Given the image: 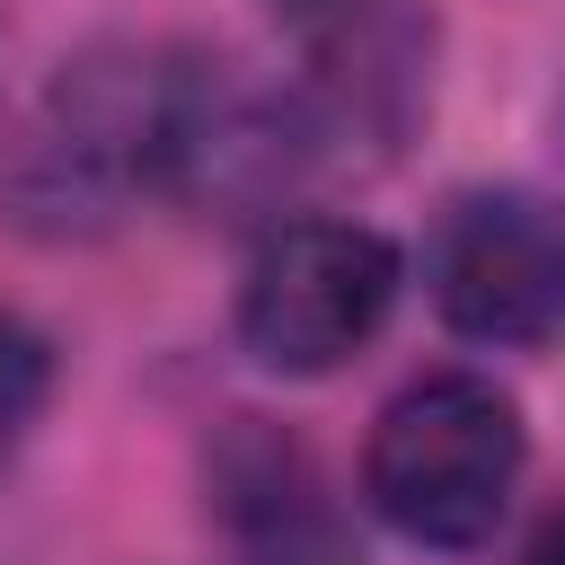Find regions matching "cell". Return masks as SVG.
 Listing matches in <instances>:
<instances>
[{"mask_svg":"<svg viewBox=\"0 0 565 565\" xmlns=\"http://www.w3.org/2000/svg\"><path fill=\"white\" fill-rule=\"evenodd\" d=\"M203 71L212 62L177 53V44H97V53L62 62V79L44 88L26 150L9 168L18 221L106 230L132 194H177Z\"/></svg>","mask_w":565,"mask_h":565,"instance_id":"1","label":"cell"},{"mask_svg":"<svg viewBox=\"0 0 565 565\" xmlns=\"http://www.w3.org/2000/svg\"><path fill=\"white\" fill-rule=\"evenodd\" d=\"M521 459H530L521 406L477 371H433L380 406L362 494L415 547H486L494 521L512 512Z\"/></svg>","mask_w":565,"mask_h":565,"instance_id":"2","label":"cell"},{"mask_svg":"<svg viewBox=\"0 0 565 565\" xmlns=\"http://www.w3.org/2000/svg\"><path fill=\"white\" fill-rule=\"evenodd\" d=\"M397 309V247L362 221H282L238 274V344L282 380L344 371Z\"/></svg>","mask_w":565,"mask_h":565,"instance_id":"3","label":"cell"},{"mask_svg":"<svg viewBox=\"0 0 565 565\" xmlns=\"http://www.w3.org/2000/svg\"><path fill=\"white\" fill-rule=\"evenodd\" d=\"M424 282L468 344H547L565 327V203L539 185H477L433 221Z\"/></svg>","mask_w":565,"mask_h":565,"instance_id":"4","label":"cell"},{"mask_svg":"<svg viewBox=\"0 0 565 565\" xmlns=\"http://www.w3.org/2000/svg\"><path fill=\"white\" fill-rule=\"evenodd\" d=\"M203 503L247 565H353V539L318 459L265 415H230L203 441Z\"/></svg>","mask_w":565,"mask_h":565,"instance_id":"5","label":"cell"},{"mask_svg":"<svg viewBox=\"0 0 565 565\" xmlns=\"http://www.w3.org/2000/svg\"><path fill=\"white\" fill-rule=\"evenodd\" d=\"M44 397H53V353H44V335H35L18 309H0V459L35 433Z\"/></svg>","mask_w":565,"mask_h":565,"instance_id":"6","label":"cell"},{"mask_svg":"<svg viewBox=\"0 0 565 565\" xmlns=\"http://www.w3.org/2000/svg\"><path fill=\"white\" fill-rule=\"evenodd\" d=\"M282 26H344V18H362L371 0H265Z\"/></svg>","mask_w":565,"mask_h":565,"instance_id":"7","label":"cell"},{"mask_svg":"<svg viewBox=\"0 0 565 565\" xmlns=\"http://www.w3.org/2000/svg\"><path fill=\"white\" fill-rule=\"evenodd\" d=\"M521 565H565V512H556V521H547V530L521 547Z\"/></svg>","mask_w":565,"mask_h":565,"instance_id":"8","label":"cell"}]
</instances>
